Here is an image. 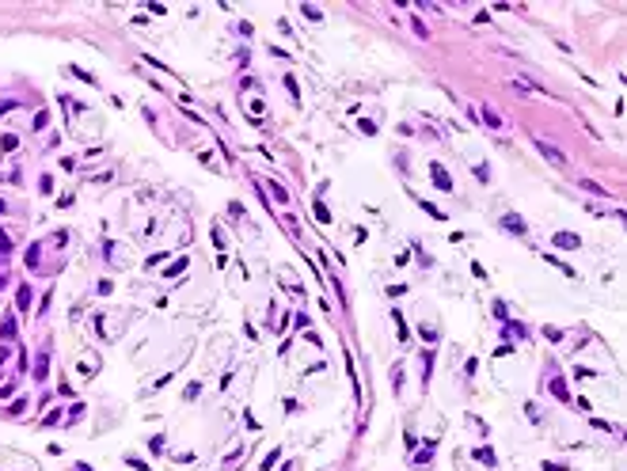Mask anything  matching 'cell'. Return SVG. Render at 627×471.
Segmentation results:
<instances>
[{"label":"cell","instance_id":"cell-5","mask_svg":"<svg viewBox=\"0 0 627 471\" xmlns=\"http://www.w3.org/2000/svg\"><path fill=\"white\" fill-rule=\"evenodd\" d=\"M502 228H506V232H517V236H521V232H524V221H521V217H513V213H506V217H502Z\"/></svg>","mask_w":627,"mask_h":471},{"label":"cell","instance_id":"cell-3","mask_svg":"<svg viewBox=\"0 0 627 471\" xmlns=\"http://www.w3.org/2000/svg\"><path fill=\"white\" fill-rule=\"evenodd\" d=\"M430 175H433V182H437V190H453V179H449V171L441 167V163H430Z\"/></svg>","mask_w":627,"mask_h":471},{"label":"cell","instance_id":"cell-2","mask_svg":"<svg viewBox=\"0 0 627 471\" xmlns=\"http://www.w3.org/2000/svg\"><path fill=\"white\" fill-rule=\"evenodd\" d=\"M551 243H555L559 251H578V247H582V236H574V232H555Z\"/></svg>","mask_w":627,"mask_h":471},{"label":"cell","instance_id":"cell-6","mask_svg":"<svg viewBox=\"0 0 627 471\" xmlns=\"http://www.w3.org/2000/svg\"><path fill=\"white\" fill-rule=\"evenodd\" d=\"M46 365H50V357H46V350L38 353V365H35V380H46Z\"/></svg>","mask_w":627,"mask_h":471},{"label":"cell","instance_id":"cell-1","mask_svg":"<svg viewBox=\"0 0 627 471\" xmlns=\"http://www.w3.org/2000/svg\"><path fill=\"white\" fill-rule=\"evenodd\" d=\"M536 148H540V156H544V160H551V163H555V167H567V156L559 152L555 145H548V141H544V137H536Z\"/></svg>","mask_w":627,"mask_h":471},{"label":"cell","instance_id":"cell-12","mask_svg":"<svg viewBox=\"0 0 627 471\" xmlns=\"http://www.w3.org/2000/svg\"><path fill=\"white\" fill-rule=\"evenodd\" d=\"M301 12H304V19H312V23H319V19H323V16H319V8H312V4H301Z\"/></svg>","mask_w":627,"mask_h":471},{"label":"cell","instance_id":"cell-13","mask_svg":"<svg viewBox=\"0 0 627 471\" xmlns=\"http://www.w3.org/2000/svg\"><path fill=\"white\" fill-rule=\"evenodd\" d=\"M392 319H395V331H399V338H407V323H403V316H399V312H392Z\"/></svg>","mask_w":627,"mask_h":471},{"label":"cell","instance_id":"cell-11","mask_svg":"<svg viewBox=\"0 0 627 471\" xmlns=\"http://www.w3.org/2000/svg\"><path fill=\"white\" fill-rule=\"evenodd\" d=\"M19 312H31V289L27 285L19 289Z\"/></svg>","mask_w":627,"mask_h":471},{"label":"cell","instance_id":"cell-14","mask_svg":"<svg viewBox=\"0 0 627 471\" xmlns=\"http://www.w3.org/2000/svg\"><path fill=\"white\" fill-rule=\"evenodd\" d=\"M582 190H589V194H608V190H604V186H597L593 179H585V182H582Z\"/></svg>","mask_w":627,"mask_h":471},{"label":"cell","instance_id":"cell-8","mask_svg":"<svg viewBox=\"0 0 627 471\" xmlns=\"http://www.w3.org/2000/svg\"><path fill=\"white\" fill-rule=\"evenodd\" d=\"M475 460L487 463V467H494V452H490V448H475Z\"/></svg>","mask_w":627,"mask_h":471},{"label":"cell","instance_id":"cell-4","mask_svg":"<svg viewBox=\"0 0 627 471\" xmlns=\"http://www.w3.org/2000/svg\"><path fill=\"white\" fill-rule=\"evenodd\" d=\"M479 114H483V122H487L490 129H506V122L498 118V111H494V107H487V103H483V111H479Z\"/></svg>","mask_w":627,"mask_h":471},{"label":"cell","instance_id":"cell-9","mask_svg":"<svg viewBox=\"0 0 627 471\" xmlns=\"http://www.w3.org/2000/svg\"><path fill=\"white\" fill-rule=\"evenodd\" d=\"M312 209H316V221H319V224H331V213H327V206H323V202H316Z\"/></svg>","mask_w":627,"mask_h":471},{"label":"cell","instance_id":"cell-10","mask_svg":"<svg viewBox=\"0 0 627 471\" xmlns=\"http://www.w3.org/2000/svg\"><path fill=\"white\" fill-rule=\"evenodd\" d=\"M183 270H187V258H179V262H171V266H167V274H163V277H179Z\"/></svg>","mask_w":627,"mask_h":471},{"label":"cell","instance_id":"cell-18","mask_svg":"<svg viewBox=\"0 0 627 471\" xmlns=\"http://www.w3.org/2000/svg\"><path fill=\"white\" fill-rule=\"evenodd\" d=\"M0 213H4V202H0Z\"/></svg>","mask_w":627,"mask_h":471},{"label":"cell","instance_id":"cell-15","mask_svg":"<svg viewBox=\"0 0 627 471\" xmlns=\"http://www.w3.org/2000/svg\"><path fill=\"white\" fill-rule=\"evenodd\" d=\"M551 392L559 395V399H567V384H563V380H551Z\"/></svg>","mask_w":627,"mask_h":471},{"label":"cell","instance_id":"cell-7","mask_svg":"<svg viewBox=\"0 0 627 471\" xmlns=\"http://www.w3.org/2000/svg\"><path fill=\"white\" fill-rule=\"evenodd\" d=\"M0 338H16V319H4V323H0Z\"/></svg>","mask_w":627,"mask_h":471},{"label":"cell","instance_id":"cell-16","mask_svg":"<svg viewBox=\"0 0 627 471\" xmlns=\"http://www.w3.org/2000/svg\"><path fill=\"white\" fill-rule=\"evenodd\" d=\"M8 251H12V240L4 236V232H0V255H8Z\"/></svg>","mask_w":627,"mask_h":471},{"label":"cell","instance_id":"cell-17","mask_svg":"<svg viewBox=\"0 0 627 471\" xmlns=\"http://www.w3.org/2000/svg\"><path fill=\"white\" fill-rule=\"evenodd\" d=\"M8 107H12V103H0V114H4V111H8Z\"/></svg>","mask_w":627,"mask_h":471}]
</instances>
